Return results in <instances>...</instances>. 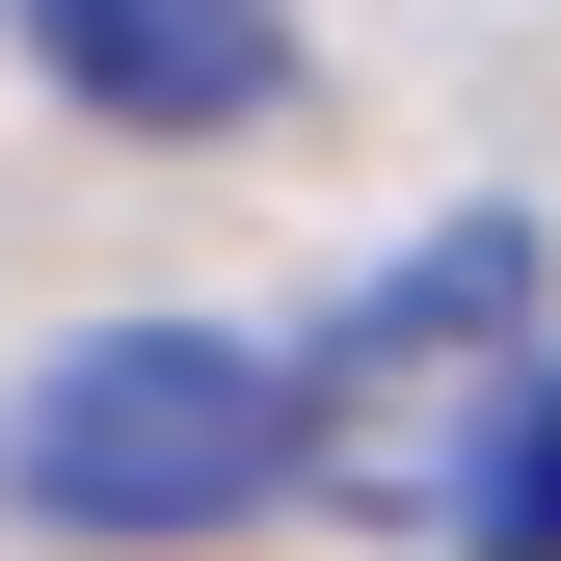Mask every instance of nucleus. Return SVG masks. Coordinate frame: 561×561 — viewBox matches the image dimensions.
<instances>
[{
  "label": "nucleus",
  "instance_id": "nucleus-1",
  "mask_svg": "<svg viewBox=\"0 0 561 561\" xmlns=\"http://www.w3.org/2000/svg\"><path fill=\"white\" fill-rule=\"evenodd\" d=\"M0 481H27L54 535H107V561L241 535L267 481H295V375H267V347H215V321H107V347H54V375H27Z\"/></svg>",
  "mask_w": 561,
  "mask_h": 561
},
{
  "label": "nucleus",
  "instance_id": "nucleus-2",
  "mask_svg": "<svg viewBox=\"0 0 561 561\" xmlns=\"http://www.w3.org/2000/svg\"><path fill=\"white\" fill-rule=\"evenodd\" d=\"M508 321H535V241L455 215V241H428V267H401V295L295 375V481H347V508H401V481H428V508H455V375H481Z\"/></svg>",
  "mask_w": 561,
  "mask_h": 561
},
{
  "label": "nucleus",
  "instance_id": "nucleus-3",
  "mask_svg": "<svg viewBox=\"0 0 561 561\" xmlns=\"http://www.w3.org/2000/svg\"><path fill=\"white\" fill-rule=\"evenodd\" d=\"M27 54L107 134H267L295 107V0H27Z\"/></svg>",
  "mask_w": 561,
  "mask_h": 561
},
{
  "label": "nucleus",
  "instance_id": "nucleus-4",
  "mask_svg": "<svg viewBox=\"0 0 561 561\" xmlns=\"http://www.w3.org/2000/svg\"><path fill=\"white\" fill-rule=\"evenodd\" d=\"M455 561H561V375H535L481 455H455Z\"/></svg>",
  "mask_w": 561,
  "mask_h": 561
}]
</instances>
